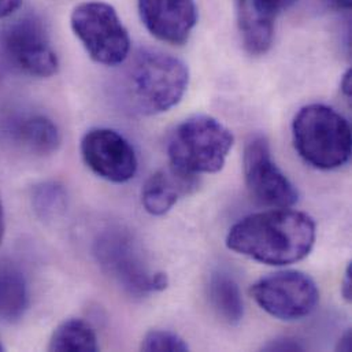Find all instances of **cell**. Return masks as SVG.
I'll return each instance as SVG.
<instances>
[{
    "label": "cell",
    "mask_w": 352,
    "mask_h": 352,
    "mask_svg": "<svg viewBox=\"0 0 352 352\" xmlns=\"http://www.w3.org/2000/svg\"><path fill=\"white\" fill-rule=\"evenodd\" d=\"M4 228H6L4 210H3V204H1V199H0V243H1V239H3V234H4Z\"/></svg>",
    "instance_id": "obj_26"
},
{
    "label": "cell",
    "mask_w": 352,
    "mask_h": 352,
    "mask_svg": "<svg viewBox=\"0 0 352 352\" xmlns=\"http://www.w3.org/2000/svg\"><path fill=\"white\" fill-rule=\"evenodd\" d=\"M352 73L351 70H347L346 74L343 76V80L340 82V87H342V92L346 98H351V81H352Z\"/></svg>",
    "instance_id": "obj_25"
},
{
    "label": "cell",
    "mask_w": 352,
    "mask_h": 352,
    "mask_svg": "<svg viewBox=\"0 0 352 352\" xmlns=\"http://www.w3.org/2000/svg\"><path fill=\"white\" fill-rule=\"evenodd\" d=\"M32 206L43 219H55L67 207L66 189L58 182H41L34 186Z\"/></svg>",
    "instance_id": "obj_18"
},
{
    "label": "cell",
    "mask_w": 352,
    "mask_h": 352,
    "mask_svg": "<svg viewBox=\"0 0 352 352\" xmlns=\"http://www.w3.org/2000/svg\"><path fill=\"white\" fill-rule=\"evenodd\" d=\"M234 144L232 132L217 118L195 116L181 122L168 142L170 166L189 176L219 172Z\"/></svg>",
    "instance_id": "obj_5"
},
{
    "label": "cell",
    "mask_w": 352,
    "mask_h": 352,
    "mask_svg": "<svg viewBox=\"0 0 352 352\" xmlns=\"http://www.w3.org/2000/svg\"><path fill=\"white\" fill-rule=\"evenodd\" d=\"M29 307V289L22 270L8 259H0V321L18 322Z\"/></svg>",
    "instance_id": "obj_15"
},
{
    "label": "cell",
    "mask_w": 352,
    "mask_h": 352,
    "mask_svg": "<svg viewBox=\"0 0 352 352\" xmlns=\"http://www.w3.org/2000/svg\"><path fill=\"white\" fill-rule=\"evenodd\" d=\"M94 255L100 269L135 298L165 291L169 285L166 273L151 267L142 244L128 229H104L94 243Z\"/></svg>",
    "instance_id": "obj_4"
},
{
    "label": "cell",
    "mask_w": 352,
    "mask_h": 352,
    "mask_svg": "<svg viewBox=\"0 0 352 352\" xmlns=\"http://www.w3.org/2000/svg\"><path fill=\"white\" fill-rule=\"evenodd\" d=\"M251 295L263 311L281 321L309 317L320 300L316 281L296 270L277 272L258 280L251 288Z\"/></svg>",
    "instance_id": "obj_8"
},
{
    "label": "cell",
    "mask_w": 352,
    "mask_h": 352,
    "mask_svg": "<svg viewBox=\"0 0 352 352\" xmlns=\"http://www.w3.org/2000/svg\"><path fill=\"white\" fill-rule=\"evenodd\" d=\"M81 157L92 173L114 184L128 182L138 173L135 148L121 133L109 128H94L84 135Z\"/></svg>",
    "instance_id": "obj_10"
},
{
    "label": "cell",
    "mask_w": 352,
    "mask_h": 352,
    "mask_svg": "<svg viewBox=\"0 0 352 352\" xmlns=\"http://www.w3.org/2000/svg\"><path fill=\"white\" fill-rule=\"evenodd\" d=\"M196 186V176L185 175L170 166L154 173L146 181L142 190V204L148 214L161 217L168 214L181 197L192 193Z\"/></svg>",
    "instance_id": "obj_14"
},
{
    "label": "cell",
    "mask_w": 352,
    "mask_h": 352,
    "mask_svg": "<svg viewBox=\"0 0 352 352\" xmlns=\"http://www.w3.org/2000/svg\"><path fill=\"white\" fill-rule=\"evenodd\" d=\"M316 236V222L310 215L274 208L236 222L226 236V245L256 262L285 266L305 259L314 247Z\"/></svg>",
    "instance_id": "obj_1"
},
{
    "label": "cell",
    "mask_w": 352,
    "mask_h": 352,
    "mask_svg": "<svg viewBox=\"0 0 352 352\" xmlns=\"http://www.w3.org/2000/svg\"><path fill=\"white\" fill-rule=\"evenodd\" d=\"M0 47L10 65L34 78H48L58 73L59 60L43 21L34 14H23L0 28Z\"/></svg>",
    "instance_id": "obj_7"
},
{
    "label": "cell",
    "mask_w": 352,
    "mask_h": 352,
    "mask_svg": "<svg viewBox=\"0 0 352 352\" xmlns=\"http://www.w3.org/2000/svg\"><path fill=\"white\" fill-rule=\"evenodd\" d=\"M342 294H343V298L347 300V302H351L352 299V265L351 262L349 263L347 269H346V273H344V277L342 280Z\"/></svg>",
    "instance_id": "obj_21"
},
{
    "label": "cell",
    "mask_w": 352,
    "mask_h": 352,
    "mask_svg": "<svg viewBox=\"0 0 352 352\" xmlns=\"http://www.w3.org/2000/svg\"><path fill=\"white\" fill-rule=\"evenodd\" d=\"M140 19L158 40L182 45L197 23L195 0H139Z\"/></svg>",
    "instance_id": "obj_12"
},
{
    "label": "cell",
    "mask_w": 352,
    "mask_h": 352,
    "mask_svg": "<svg viewBox=\"0 0 352 352\" xmlns=\"http://www.w3.org/2000/svg\"><path fill=\"white\" fill-rule=\"evenodd\" d=\"M0 142L26 154L45 157L59 148L60 132L40 113L6 110L0 113Z\"/></svg>",
    "instance_id": "obj_11"
},
{
    "label": "cell",
    "mask_w": 352,
    "mask_h": 352,
    "mask_svg": "<svg viewBox=\"0 0 352 352\" xmlns=\"http://www.w3.org/2000/svg\"><path fill=\"white\" fill-rule=\"evenodd\" d=\"M70 25L82 47L95 62L120 66L131 54V37L117 10L104 1L78 4Z\"/></svg>",
    "instance_id": "obj_6"
},
{
    "label": "cell",
    "mask_w": 352,
    "mask_h": 352,
    "mask_svg": "<svg viewBox=\"0 0 352 352\" xmlns=\"http://www.w3.org/2000/svg\"><path fill=\"white\" fill-rule=\"evenodd\" d=\"M50 351H87L99 350L98 336L92 327L78 318L62 322L52 333L48 344Z\"/></svg>",
    "instance_id": "obj_17"
},
{
    "label": "cell",
    "mask_w": 352,
    "mask_h": 352,
    "mask_svg": "<svg viewBox=\"0 0 352 352\" xmlns=\"http://www.w3.org/2000/svg\"><path fill=\"white\" fill-rule=\"evenodd\" d=\"M243 164L247 188L259 203L288 208L298 201L295 185L273 161L269 142L263 136H255L247 143Z\"/></svg>",
    "instance_id": "obj_9"
},
{
    "label": "cell",
    "mask_w": 352,
    "mask_h": 352,
    "mask_svg": "<svg viewBox=\"0 0 352 352\" xmlns=\"http://www.w3.org/2000/svg\"><path fill=\"white\" fill-rule=\"evenodd\" d=\"M327 7L336 11H349L351 8V0H321Z\"/></svg>",
    "instance_id": "obj_23"
},
{
    "label": "cell",
    "mask_w": 352,
    "mask_h": 352,
    "mask_svg": "<svg viewBox=\"0 0 352 352\" xmlns=\"http://www.w3.org/2000/svg\"><path fill=\"white\" fill-rule=\"evenodd\" d=\"M292 138L298 154L316 169L335 170L351 158V126L329 106L300 109L292 122Z\"/></svg>",
    "instance_id": "obj_3"
},
{
    "label": "cell",
    "mask_w": 352,
    "mask_h": 352,
    "mask_svg": "<svg viewBox=\"0 0 352 352\" xmlns=\"http://www.w3.org/2000/svg\"><path fill=\"white\" fill-rule=\"evenodd\" d=\"M208 302L215 314L228 325H239L244 317V305L237 281L218 270L208 281Z\"/></svg>",
    "instance_id": "obj_16"
},
{
    "label": "cell",
    "mask_w": 352,
    "mask_h": 352,
    "mask_svg": "<svg viewBox=\"0 0 352 352\" xmlns=\"http://www.w3.org/2000/svg\"><path fill=\"white\" fill-rule=\"evenodd\" d=\"M352 333L351 331H347L340 339H339V343H338V347L336 350L339 351H351L352 342H351Z\"/></svg>",
    "instance_id": "obj_24"
},
{
    "label": "cell",
    "mask_w": 352,
    "mask_h": 352,
    "mask_svg": "<svg viewBox=\"0 0 352 352\" xmlns=\"http://www.w3.org/2000/svg\"><path fill=\"white\" fill-rule=\"evenodd\" d=\"M142 351L184 352L189 350L186 342L170 331H150L142 342Z\"/></svg>",
    "instance_id": "obj_19"
},
{
    "label": "cell",
    "mask_w": 352,
    "mask_h": 352,
    "mask_svg": "<svg viewBox=\"0 0 352 352\" xmlns=\"http://www.w3.org/2000/svg\"><path fill=\"white\" fill-rule=\"evenodd\" d=\"M114 91L118 103L138 116H157L177 106L189 84V70L176 56L140 48L120 65Z\"/></svg>",
    "instance_id": "obj_2"
},
{
    "label": "cell",
    "mask_w": 352,
    "mask_h": 352,
    "mask_svg": "<svg viewBox=\"0 0 352 352\" xmlns=\"http://www.w3.org/2000/svg\"><path fill=\"white\" fill-rule=\"evenodd\" d=\"M298 0H236L237 26L244 50L265 55L273 45L277 16Z\"/></svg>",
    "instance_id": "obj_13"
},
{
    "label": "cell",
    "mask_w": 352,
    "mask_h": 352,
    "mask_svg": "<svg viewBox=\"0 0 352 352\" xmlns=\"http://www.w3.org/2000/svg\"><path fill=\"white\" fill-rule=\"evenodd\" d=\"M4 349H3V346H1V343H0V351H3Z\"/></svg>",
    "instance_id": "obj_27"
},
{
    "label": "cell",
    "mask_w": 352,
    "mask_h": 352,
    "mask_svg": "<svg viewBox=\"0 0 352 352\" xmlns=\"http://www.w3.org/2000/svg\"><path fill=\"white\" fill-rule=\"evenodd\" d=\"M265 351H303L305 346L298 342L296 339L291 338H280L276 340L269 342L266 346H263Z\"/></svg>",
    "instance_id": "obj_20"
},
{
    "label": "cell",
    "mask_w": 352,
    "mask_h": 352,
    "mask_svg": "<svg viewBox=\"0 0 352 352\" xmlns=\"http://www.w3.org/2000/svg\"><path fill=\"white\" fill-rule=\"evenodd\" d=\"M22 0H0V19L12 15L21 6Z\"/></svg>",
    "instance_id": "obj_22"
}]
</instances>
